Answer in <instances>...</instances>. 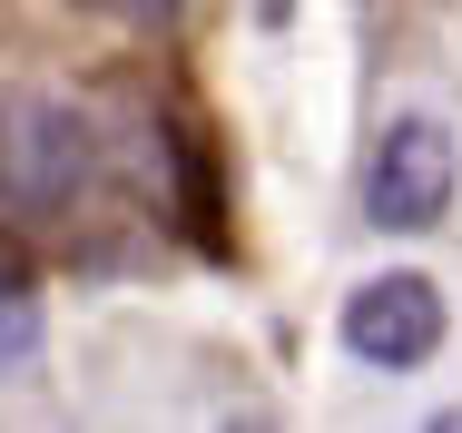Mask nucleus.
Wrapping results in <instances>:
<instances>
[{
	"mask_svg": "<svg viewBox=\"0 0 462 433\" xmlns=\"http://www.w3.org/2000/svg\"><path fill=\"white\" fill-rule=\"evenodd\" d=\"M118 10H138V20H168V10H187V0H118Z\"/></svg>",
	"mask_w": 462,
	"mask_h": 433,
	"instance_id": "5",
	"label": "nucleus"
},
{
	"mask_svg": "<svg viewBox=\"0 0 462 433\" xmlns=\"http://www.w3.org/2000/svg\"><path fill=\"white\" fill-rule=\"evenodd\" d=\"M345 345L365 354V364H383V374H413L423 354L443 345V286L413 276V266L365 276V286L345 296Z\"/></svg>",
	"mask_w": 462,
	"mask_h": 433,
	"instance_id": "3",
	"label": "nucleus"
},
{
	"mask_svg": "<svg viewBox=\"0 0 462 433\" xmlns=\"http://www.w3.org/2000/svg\"><path fill=\"white\" fill-rule=\"evenodd\" d=\"M40 335H50V315H40V286L0 266V384L40 364Z\"/></svg>",
	"mask_w": 462,
	"mask_h": 433,
	"instance_id": "4",
	"label": "nucleus"
},
{
	"mask_svg": "<svg viewBox=\"0 0 462 433\" xmlns=\"http://www.w3.org/2000/svg\"><path fill=\"white\" fill-rule=\"evenodd\" d=\"M453 187H462V138L433 108H403L365 158V217L383 237H423L453 217Z\"/></svg>",
	"mask_w": 462,
	"mask_h": 433,
	"instance_id": "2",
	"label": "nucleus"
},
{
	"mask_svg": "<svg viewBox=\"0 0 462 433\" xmlns=\"http://www.w3.org/2000/svg\"><path fill=\"white\" fill-rule=\"evenodd\" d=\"M98 177V138L69 99H0V217H60Z\"/></svg>",
	"mask_w": 462,
	"mask_h": 433,
	"instance_id": "1",
	"label": "nucleus"
}]
</instances>
